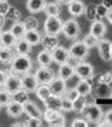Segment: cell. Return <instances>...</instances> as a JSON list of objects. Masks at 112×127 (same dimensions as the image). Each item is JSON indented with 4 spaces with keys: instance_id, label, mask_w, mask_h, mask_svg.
<instances>
[{
    "instance_id": "6da1fadb",
    "label": "cell",
    "mask_w": 112,
    "mask_h": 127,
    "mask_svg": "<svg viewBox=\"0 0 112 127\" xmlns=\"http://www.w3.org/2000/svg\"><path fill=\"white\" fill-rule=\"evenodd\" d=\"M31 69H33V60L28 57V54H17L10 63V70L20 76L28 73Z\"/></svg>"
},
{
    "instance_id": "7a4b0ae2",
    "label": "cell",
    "mask_w": 112,
    "mask_h": 127,
    "mask_svg": "<svg viewBox=\"0 0 112 127\" xmlns=\"http://www.w3.org/2000/svg\"><path fill=\"white\" fill-rule=\"evenodd\" d=\"M82 113H84L85 120L88 123H92V124H98L102 120V117H104L102 109L95 103H87L85 109L82 110Z\"/></svg>"
},
{
    "instance_id": "3957f363",
    "label": "cell",
    "mask_w": 112,
    "mask_h": 127,
    "mask_svg": "<svg viewBox=\"0 0 112 127\" xmlns=\"http://www.w3.org/2000/svg\"><path fill=\"white\" fill-rule=\"evenodd\" d=\"M62 30V20L60 16H45L44 33L50 36H58Z\"/></svg>"
},
{
    "instance_id": "277c9868",
    "label": "cell",
    "mask_w": 112,
    "mask_h": 127,
    "mask_svg": "<svg viewBox=\"0 0 112 127\" xmlns=\"http://www.w3.org/2000/svg\"><path fill=\"white\" fill-rule=\"evenodd\" d=\"M61 32L65 34L67 39L75 40L79 36V33H81V27H79V23L75 19H68L65 22H62V30Z\"/></svg>"
},
{
    "instance_id": "5b68a950",
    "label": "cell",
    "mask_w": 112,
    "mask_h": 127,
    "mask_svg": "<svg viewBox=\"0 0 112 127\" xmlns=\"http://www.w3.org/2000/svg\"><path fill=\"white\" fill-rule=\"evenodd\" d=\"M70 57L74 59V60H77V62H82L87 59L88 56V53H90V49L85 46L82 40L81 41H74V44L70 47Z\"/></svg>"
},
{
    "instance_id": "8992f818",
    "label": "cell",
    "mask_w": 112,
    "mask_h": 127,
    "mask_svg": "<svg viewBox=\"0 0 112 127\" xmlns=\"http://www.w3.org/2000/svg\"><path fill=\"white\" fill-rule=\"evenodd\" d=\"M74 73L77 77L79 79H92L94 77V73H95V70H94V66L88 62H78V63L74 66Z\"/></svg>"
},
{
    "instance_id": "52a82bcc",
    "label": "cell",
    "mask_w": 112,
    "mask_h": 127,
    "mask_svg": "<svg viewBox=\"0 0 112 127\" xmlns=\"http://www.w3.org/2000/svg\"><path fill=\"white\" fill-rule=\"evenodd\" d=\"M111 44L112 41L108 39H99L96 43V49H98V54L104 62H111L112 60V54H111Z\"/></svg>"
},
{
    "instance_id": "ba28073f",
    "label": "cell",
    "mask_w": 112,
    "mask_h": 127,
    "mask_svg": "<svg viewBox=\"0 0 112 127\" xmlns=\"http://www.w3.org/2000/svg\"><path fill=\"white\" fill-rule=\"evenodd\" d=\"M48 89H50L51 94L61 97V96H64V93L67 90V80H62L61 77H54L48 83Z\"/></svg>"
},
{
    "instance_id": "9c48e42d",
    "label": "cell",
    "mask_w": 112,
    "mask_h": 127,
    "mask_svg": "<svg viewBox=\"0 0 112 127\" xmlns=\"http://www.w3.org/2000/svg\"><path fill=\"white\" fill-rule=\"evenodd\" d=\"M51 56H53V62L57 64L65 63V62L70 60V52H68V49L60 46V44L51 50Z\"/></svg>"
},
{
    "instance_id": "30bf717a",
    "label": "cell",
    "mask_w": 112,
    "mask_h": 127,
    "mask_svg": "<svg viewBox=\"0 0 112 127\" xmlns=\"http://www.w3.org/2000/svg\"><path fill=\"white\" fill-rule=\"evenodd\" d=\"M3 87L10 93L17 92L19 89H21V76L11 71L10 74L7 76V80H6V83H4Z\"/></svg>"
},
{
    "instance_id": "8fae6325",
    "label": "cell",
    "mask_w": 112,
    "mask_h": 127,
    "mask_svg": "<svg viewBox=\"0 0 112 127\" xmlns=\"http://www.w3.org/2000/svg\"><path fill=\"white\" fill-rule=\"evenodd\" d=\"M36 79L38 81V84H48L56 76H54V71L48 67H41L40 66V69L36 70Z\"/></svg>"
},
{
    "instance_id": "7c38bea8",
    "label": "cell",
    "mask_w": 112,
    "mask_h": 127,
    "mask_svg": "<svg viewBox=\"0 0 112 127\" xmlns=\"http://www.w3.org/2000/svg\"><path fill=\"white\" fill-rule=\"evenodd\" d=\"M37 86H38V81H37L34 74H31L30 71L21 74V89H24L28 93H31V92H36Z\"/></svg>"
},
{
    "instance_id": "4fadbf2b",
    "label": "cell",
    "mask_w": 112,
    "mask_h": 127,
    "mask_svg": "<svg viewBox=\"0 0 112 127\" xmlns=\"http://www.w3.org/2000/svg\"><path fill=\"white\" fill-rule=\"evenodd\" d=\"M67 6H68V13L73 17H78L81 14H84L85 12V4L82 0H71Z\"/></svg>"
},
{
    "instance_id": "5bb4252c",
    "label": "cell",
    "mask_w": 112,
    "mask_h": 127,
    "mask_svg": "<svg viewBox=\"0 0 112 127\" xmlns=\"http://www.w3.org/2000/svg\"><path fill=\"white\" fill-rule=\"evenodd\" d=\"M23 109H24V113L28 116V117H41L43 119V111L40 110V107L37 104L31 101L28 98L26 103H23Z\"/></svg>"
},
{
    "instance_id": "9a60e30c",
    "label": "cell",
    "mask_w": 112,
    "mask_h": 127,
    "mask_svg": "<svg viewBox=\"0 0 112 127\" xmlns=\"http://www.w3.org/2000/svg\"><path fill=\"white\" fill-rule=\"evenodd\" d=\"M58 77H61L62 80H70L73 76H75L74 73V66L70 63V60L65 62V63H61L58 64Z\"/></svg>"
},
{
    "instance_id": "2e32d148",
    "label": "cell",
    "mask_w": 112,
    "mask_h": 127,
    "mask_svg": "<svg viewBox=\"0 0 112 127\" xmlns=\"http://www.w3.org/2000/svg\"><path fill=\"white\" fill-rule=\"evenodd\" d=\"M90 33L94 34L95 37H98V39H102L105 36V33H107V26H105V23L102 20H94L91 23Z\"/></svg>"
},
{
    "instance_id": "e0dca14e",
    "label": "cell",
    "mask_w": 112,
    "mask_h": 127,
    "mask_svg": "<svg viewBox=\"0 0 112 127\" xmlns=\"http://www.w3.org/2000/svg\"><path fill=\"white\" fill-rule=\"evenodd\" d=\"M6 111H7V114L10 116V117L17 119V117H20V116L24 113V109H23L21 103H17V101H13V100H11L10 103L6 106Z\"/></svg>"
},
{
    "instance_id": "ac0fdd59",
    "label": "cell",
    "mask_w": 112,
    "mask_h": 127,
    "mask_svg": "<svg viewBox=\"0 0 112 127\" xmlns=\"http://www.w3.org/2000/svg\"><path fill=\"white\" fill-rule=\"evenodd\" d=\"M24 39H26L31 46H37V44L41 43L43 34L38 32V29H30V30H26V33H24Z\"/></svg>"
},
{
    "instance_id": "d6986e66",
    "label": "cell",
    "mask_w": 112,
    "mask_h": 127,
    "mask_svg": "<svg viewBox=\"0 0 112 127\" xmlns=\"http://www.w3.org/2000/svg\"><path fill=\"white\" fill-rule=\"evenodd\" d=\"M14 50H16L17 54H30L31 50H33V46H31L24 37H21V39H17L16 40Z\"/></svg>"
},
{
    "instance_id": "ffe728a7",
    "label": "cell",
    "mask_w": 112,
    "mask_h": 127,
    "mask_svg": "<svg viewBox=\"0 0 112 127\" xmlns=\"http://www.w3.org/2000/svg\"><path fill=\"white\" fill-rule=\"evenodd\" d=\"M75 89L78 90V93L84 97H88L91 93H92V86L91 83L88 81V79H79V81L77 83Z\"/></svg>"
},
{
    "instance_id": "44dd1931",
    "label": "cell",
    "mask_w": 112,
    "mask_h": 127,
    "mask_svg": "<svg viewBox=\"0 0 112 127\" xmlns=\"http://www.w3.org/2000/svg\"><path fill=\"white\" fill-rule=\"evenodd\" d=\"M45 3H47V0H27L26 7L31 14H36V13L43 12V7Z\"/></svg>"
},
{
    "instance_id": "7402d4cb",
    "label": "cell",
    "mask_w": 112,
    "mask_h": 127,
    "mask_svg": "<svg viewBox=\"0 0 112 127\" xmlns=\"http://www.w3.org/2000/svg\"><path fill=\"white\" fill-rule=\"evenodd\" d=\"M16 37L14 34L11 33L10 30H4V32H1V36H0V44L4 47H14L16 44Z\"/></svg>"
},
{
    "instance_id": "603a6c76",
    "label": "cell",
    "mask_w": 112,
    "mask_h": 127,
    "mask_svg": "<svg viewBox=\"0 0 112 127\" xmlns=\"http://www.w3.org/2000/svg\"><path fill=\"white\" fill-rule=\"evenodd\" d=\"M61 97H60V96L50 94V96L44 100L45 109H53V110H60V111H61Z\"/></svg>"
},
{
    "instance_id": "cb8c5ba5",
    "label": "cell",
    "mask_w": 112,
    "mask_h": 127,
    "mask_svg": "<svg viewBox=\"0 0 112 127\" xmlns=\"http://www.w3.org/2000/svg\"><path fill=\"white\" fill-rule=\"evenodd\" d=\"M37 62L41 67H50L51 63H53V56H51L50 50H41L37 56Z\"/></svg>"
},
{
    "instance_id": "d4e9b609",
    "label": "cell",
    "mask_w": 112,
    "mask_h": 127,
    "mask_svg": "<svg viewBox=\"0 0 112 127\" xmlns=\"http://www.w3.org/2000/svg\"><path fill=\"white\" fill-rule=\"evenodd\" d=\"M14 53L11 50V47H4V46H0V63L3 64H10L11 60L14 59Z\"/></svg>"
},
{
    "instance_id": "484cf974",
    "label": "cell",
    "mask_w": 112,
    "mask_h": 127,
    "mask_svg": "<svg viewBox=\"0 0 112 127\" xmlns=\"http://www.w3.org/2000/svg\"><path fill=\"white\" fill-rule=\"evenodd\" d=\"M45 50H53L56 46H58V36H50V34H44L41 39V43Z\"/></svg>"
},
{
    "instance_id": "4316f807",
    "label": "cell",
    "mask_w": 112,
    "mask_h": 127,
    "mask_svg": "<svg viewBox=\"0 0 112 127\" xmlns=\"http://www.w3.org/2000/svg\"><path fill=\"white\" fill-rule=\"evenodd\" d=\"M26 26H24V22L23 20H19V22H14V23L11 24L10 27V32L14 34L16 39H21L24 37V33H26Z\"/></svg>"
},
{
    "instance_id": "83f0119b",
    "label": "cell",
    "mask_w": 112,
    "mask_h": 127,
    "mask_svg": "<svg viewBox=\"0 0 112 127\" xmlns=\"http://www.w3.org/2000/svg\"><path fill=\"white\" fill-rule=\"evenodd\" d=\"M43 12L45 13V16H60L61 7L58 3H45L43 7Z\"/></svg>"
},
{
    "instance_id": "f1b7e54d",
    "label": "cell",
    "mask_w": 112,
    "mask_h": 127,
    "mask_svg": "<svg viewBox=\"0 0 112 127\" xmlns=\"http://www.w3.org/2000/svg\"><path fill=\"white\" fill-rule=\"evenodd\" d=\"M11 100L17 101V103H26L28 100V92H26L24 89H19L17 92L11 93Z\"/></svg>"
},
{
    "instance_id": "f546056e",
    "label": "cell",
    "mask_w": 112,
    "mask_h": 127,
    "mask_svg": "<svg viewBox=\"0 0 112 127\" xmlns=\"http://www.w3.org/2000/svg\"><path fill=\"white\" fill-rule=\"evenodd\" d=\"M36 96H37V98L38 100H41V101H44L45 98L50 96V89H48V84H38L37 86V89H36Z\"/></svg>"
},
{
    "instance_id": "4dcf8cb0",
    "label": "cell",
    "mask_w": 112,
    "mask_h": 127,
    "mask_svg": "<svg viewBox=\"0 0 112 127\" xmlns=\"http://www.w3.org/2000/svg\"><path fill=\"white\" fill-rule=\"evenodd\" d=\"M85 106H87V98L84 96H79L78 98H75L73 101V111L82 113V110L85 109Z\"/></svg>"
},
{
    "instance_id": "1f68e13d",
    "label": "cell",
    "mask_w": 112,
    "mask_h": 127,
    "mask_svg": "<svg viewBox=\"0 0 112 127\" xmlns=\"http://www.w3.org/2000/svg\"><path fill=\"white\" fill-rule=\"evenodd\" d=\"M4 17H6V20H11V22L14 23V22H19V20L21 19V13L19 12L16 7H11L10 6V9H9L7 13L4 14Z\"/></svg>"
},
{
    "instance_id": "d6a6232c",
    "label": "cell",
    "mask_w": 112,
    "mask_h": 127,
    "mask_svg": "<svg viewBox=\"0 0 112 127\" xmlns=\"http://www.w3.org/2000/svg\"><path fill=\"white\" fill-rule=\"evenodd\" d=\"M11 101V93L7 92L4 87H0V106H7V104Z\"/></svg>"
},
{
    "instance_id": "836d02e7",
    "label": "cell",
    "mask_w": 112,
    "mask_h": 127,
    "mask_svg": "<svg viewBox=\"0 0 112 127\" xmlns=\"http://www.w3.org/2000/svg\"><path fill=\"white\" fill-rule=\"evenodd\" d=\"M85 17L88 19L90 22H94V20H99L98 19V16H96V9L95 6H85Z\"/></svg>"
},
{
    "instance_id": "e575fe53",
    "label": "cell",
    "mask_w": 112,
    "mask_h": 127,
    "mask_svg": "<svg viewBox=\"0 0 112 127\" xmlns=\"http://www.w3.org/2000/svg\"><path fill=\"white\" fill-rule=\"evenodd\" d=\"M98 40H99V39H98V37H95V36L94 34H87L84 37V39H82V43H84L85 46L88 47V49H92V47H96V43H98Z\"/></svg>"
},
{
    "instance_id": "d590c367",
    "label": "cell",
    "mask_w": 112,
    "mask_h": 127,
    "mask_svg": "<svg viewBox=\"0 0 112 127\" xmlns=\"http://www.w3.org/2000/svg\"><path fill=\"white\" fill-rule=\"evenodd\" d=\"M65 123H67V120H65L64 114H61V111H60V113H58L51 121H48L47 124H50V126H65Z\"/></svg>"
},
{
    "instance_id": "8d00e7d4",
    "label": "cell",
    "mask_w": 112,
    "mask_h": 127,
    "mask_svg": "<svg viewBox=\"0 0 112 127\" xmlns=\"http://www.w3.org/2000/svg\"><path fill=\"white\" fill-rule=\"evenodd\" d=\"M60 113V110H53V109H45V111L43 113V121H45V123H48V121H51L54 117H56L57 114Z\"/></svg>"
},
{
    "instance_id": "74e56055",
    "label": "cell",
    "mask_w": 112,
    "mask_h": 127,
    "mask_svg": "<svg viewBox=\"0 0 112 127\" xmlns=\"http://www.w3.org/2000/svg\"><path fill=\"white\" fill-rule=\"evenodd\" d=\"M61 111H65V113L73 111V101L70 98H67L65 96L61 97Z\"/></svg>"
},
{
    "instance_id": "f35d334b",
    "label": "cell",
    "mask_w": 112,
    "mask_h": 127,
    "mask_svg": "<svg viewBox=\"0 0 112 127\" xmlns=\"http://www.w3.org/2000/svg\"><path fill=\"white\" fill-rule=\"evenodd\" d=\"M98 126H112V109L108 110L107 113H104V117L98 123Z\"/></svg>"
},
{
    "instance_id": "ab89813d",
    "label": "cell",
    "mask_w": 112,
    "mask_h": 127,
    "mask_svg": "<svg viewBox=\"0 0 112 127\" xmlns=\"http://www.w3.org/2000/svg\"><path fill=\"white\" fill-rule=\"evenodd\" d=\"M24 22V26H26V29L30 30V29H38V20L34 17H27L23 20Z\"/></svg>"
},
{
    "instance_id": "60d3db41",
    "label": "cell",
    "mask_w": 112,
    "mask_h": 127,
    "mask_svg": "<svg viewBox=\"0 0 112 127\" xmlns=\"http://www.w3.org/2000/svg\"><path fill=\"white\" fill-rule=\"evenodd\" d=\"M64 96H65L67 98H70L71 101H74V100H75V98H78L81 94L78 93V90H77L75 87H73V89H67L65 93H64Z\"/></svg>"
},
{
    "instance_id": "b9f144b4",
    "label": "cell",
    "mask_w": 112,
    "mask_h": 127,
    "mask_svg": "<svg viewBox=\"0 0 112 127\" xmlns=\"http://www.w3.org/2000/svg\"><path fill=\"white\" fill-rule=\"evenodd\" d=\"M95 9H96V16H98V19L101 20V19H104V17H107V13H108V10L109 9H107V7L104 6V4H98V6H95Z\"/></svg>"
},
{
    "instance_id": "7bdbcfd3",
    "label": "cell",
    "mask_w": 112,
    "mask_h": 127,
    "mask_svg": "<svg viewBox=\"0 0 112 127\" xmlns=\"http://www.w3.org/2000/svg\"><path fill=\"white\" fill-rule=\"evenodd\" d=\"M26 126H41L43 124V119L41 117H28L27 120L24 121Z\"/></svg>"
},
{
    "instance_id": "ee69618b",
    "label": "cell",
    "mask_w": 112,
    "mask_h": 127,
    "mask_svg": "<svg viewBox=\"0 0 112 127\" xmlns=\"http://www.w3.org/2000/svg\"><path fill=\"white\" fill-rule=\"evenodd\" d=\"M90 123L85 120V119H74L73 123H71V126L73 127H85V126H88Z\"/></svg>"
},
{
    "instance_id": "f6af8a7d",
    "label": "cell",
    "mask_w": 112,
    "mask_h": 127,
    "mask_svg": "<svg viewBox=\"0 0 112 127\" xmlns=\"http://www.w3.org/2000/svg\"><path fill=\"white\" fill-rule=\"evenodd\" d=\"M9 9H10V4L7 1H0V14H6Z\"/></svg>"
},
{
    "instance_id": "bcb514c9",
    "label": "cell",
    "mask_w": 112,
    "mask_h": 127,
    "mask_svg": "<svg viewBox=\"0 0 112 127\" xmlns=\"http://www.w3.org/2000/svg\"><path fill=\"white\" fill-rule=\"evenodd\" d=\"M7 73H6L4 70H0V87H3L4 86V83H6V80H7Z\"/></svg>"
},
{
    "instance_id": "7dc6e473",
    "label": "cell",
    "mask_w": 112,
    "mask_h": 127,
    "mask_svg": "<svg viewBox=\"0 0 112 127\" xmlns=\"http://www.w3.org/2000/svg\"><path fill=\"white\" fill-rule=\"evenodd\" d=\"M102 4L107 7V9H112V0H104Z\"/></svg>"
},
{
    "instance_id": "c3c4849f",
    "label": "cell",
    "mask_w": 112,
    "mask_h": 127,
    "mask_svg": "<svg viewBox=\"0 0 112 127\" xmlns=\"http://www.w3.org/2000/svg\"><path fill=\"white\" fill-rule=\"evenodd\" d=\"M107 19H108V22L112 24V9H109L108 10V13H107Z\"/></svg>"
},
{
    "instance_id": "681fc988",
    "label": "cell",
    "mask_w": 112,
    "mask_h": 127,
    "mask_svg": "<svg viewBox=\"0 0 112 127\" xmlns=\"http://www.w3.org/2000/svg\"><path fill=\"white\" fill-rule=\"evenodd\" d=\"M6 23V17H4V14H0V27H3Z\"/></svg>"
},
{
    "instance_id": "f907efd6",
    "label": "cell",
    "mask_w": 112,
    "mask_h": 127,
    "mask_svg": "<svg viewBox=\"0 0 112 127\" xmlns=\"http://www.w3.org/2000/svg\"><path fill=\"white\" fill-rule=\"evenodd\" d=\"M70 1H71V0H57V3H58V4H68Z\"/></svg>"
},
{
    "instance_id": "816d5d0a",
    "label": "cell",
    "mask_w": 112,
    "mask_h": 127,
    "mask_svg": "<svg viewBox=\"0 0 112 127\" xmlns=\"http://www.w3.org/2000/svg\"><path fill=\"white\" fill-rule=\"evenodd\" d=\"M1 32H3V30H1V27H0V36H1Z\"/></svg>"
},
{
    "instance_id": "f5cc1de1",
    "label": "cell",
    "mask_w": 112,
    "mask_h": 127,
    "mask_svg": "<svg viewBox=\"0 0 112 127\" xmlns=\"http://www.w3.org/2000/svg\"><path fill=\"white\" fill-rule=\"evenodd\" d=\"M111 54H112V44H111Z\"/></svg>"
},
{
    "instance_id": "db71d44e",
    "label": "cell",
    "mask_w": 112,
    "mask_h": 127,
    "mask_svg": "<svg viewBox=\"0 0 112 127\" xmlns=\"http://www.w3.org/2000/svg\"><path fill=\"white\" fill-rule=\"evenodd\" d=\"M0 1H7V0H0Z\"/></svg>"
},
{
    "instance_id": "11a10c76",
    "label": "cell",
    "mask_w": 112,
    "mask_h": 127,
    "mask_svg": "<svg viewBox=\"0 0 112 127\" xmlns=\"http://www.w3.org/2000/svg\"><path fill=\"white\" fill-rule=\"evenodd\" d=\"M0 109H1V106H0Z\"/></svg>"
},
{
    "instance_id": "9f6ffc18",
    "label": "cell",
    "mask_w": 112,
    "mask_h": 127,
    "mask_svg": "<svg viewBox=\"0 0 112 127\" xmlns=\"http://www.w3.org/2000/svg\"><path fill=\"white\" fill-rule=\"evenodd\" d=\"M0 46H1V44H0Z\"/></svg>"
}]
</instances>
